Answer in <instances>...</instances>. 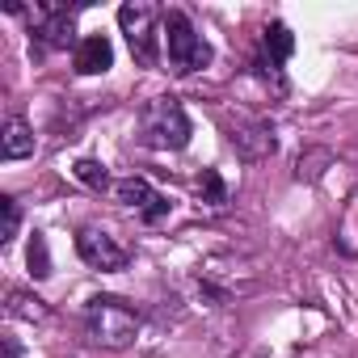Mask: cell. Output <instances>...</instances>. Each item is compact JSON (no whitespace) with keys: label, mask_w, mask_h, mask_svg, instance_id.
I'll list each match as a JSON object with an SVG mask.
<instances>
[{"label":"cell","mask_w":358,"mask_h":358,"mask_svg":"<svg viewBox=\"0 0 358 358\" xmlns=\"http://www.w3.org/2000/svg\"><path fill=\"white\" fill-rule=\"evenodd\" d=\"M333 156L324 152V148H316V152H308V156H299V164H295V182H316L320 177V169L316 164H329Z\"/></svg>","instance_id":"e0dca14e"},{"label":"cell","mask_w":358,"mask_h":358,"mask_svg":"<svg viewBox=\"0 0 358 358\" xmlns=\"http://www.w3.org/2000/svg\"><path fill=\"white\" fill-rule=\"evenodd\" d=\"M118 30L135 55L139 68H156L160 64V34H164V13L148 0H127L118 9Z\"/></svg>","instance_id":"3957f363"},{"label":"cell","mask_w":358,"mask_h":358,"mask_svg":"<svg viewBox=\"0 0 358 358\" xmlns=\"http://www.w3.org/2000/svg\"><path fill=\"white\" fill-rule=\"evenodd\" d=\"M114 199H118L127 211H135L139 224H148V228H156V224L169 220V211H173V203L148 182V177H139V173H131V177H122V182H114Z\"/></svg>","instance_id":"ba28073f"},{"label":"cell","mask_w":358,"mask_h":358,"mask_svg":"<svg viewBox=\"0 0 358 358\" xmlns=\"http://www.w3.org/2000/svg\"><path fill=\"white\" fill-rule=\"evenodd\" d=\"M139 143L152 152H182L190 143V114L177 97H152L139 110Z\"/></svg>","instance_id":"7a4b0ae2"},{"label":"cell","mask_w":358,"mask_h":358,"mask_svg":"<svg viewBox=\"0 0 358 358\" xmlns=\"http://www.w3.org/2000/svg\"><path fill=\"white\" fill-rule=\"evenodd\" d=\"M17 228H22V203L13 194H5V199H0V245H5V249L17 241Z\"/></svg>","instance_id":"9a60e30c"},{"label":"cell","mask_w":358,"mask_h":358,"mask_svg":"<svg viewBox=\"0 0 358 358\" xmlns=\"http://www.w3.org/2000/svg\"><path fill=\"white\" fill-rule=\"evenodd\" d=\"M0 350H5V358H22V341L13 333H0Z\"/></svg>","instance_id":"ac0fdd59"},{"label":"cell","mask_w":358,"mask_h":358,"mask_svg":"<svg viewBox=\"0 0 358 358\" xmlns=\"http://www.w3.org/2000/svg\"><path fill=\"white\" fill-rule=\"evenodd\" d=\"M76 253H80V262H85L89 270H101V274L127 270V262H131V253H127L106 228H93V224H85V228L76 232Z\"/></svg>","instance_id":"9c48e42d"},{"label":"cell","mask_w":358,"mask_h":358,"mask_svg":"<svg viewBox=\"0 0 358 358\" xmlns=\"http://www.w3.org/2000/svg\"><path fill=\"white\" fill-rule=\"evenodd\" d=\"M224 135L232 143V152L249 164L274 156L278 148V135H274V122L270 118H257V114H236V118H224Z\"/></svg>","instance_id":"52a82bcc"},{"label":"cell","mask_w":358,"mask_h":358,"mask_svg":"<svg viewBox=\"0 0 358 358\" xmlns=\"http://www.w3.org/2000/svg\"><path fill=\"white\" fill-rule=\"evenodd\" d=\"M164 55H169V68L177 76H190V72H203L211 64V43L194 30V22L173 9L164 13Z\"/></svg>","instance_id":"5b68a950"},{"label":"cell","mask_w":358,"mask_h":358,"mask_svg":"<svg viewBox=\"0 0 358 358\" xmlns=\"http://www.w3.org/2000/svg\"><path fill=\"white\" fill-rule=\"evenodd\" d=\"M199 199L207 203V207H228V186H224V177H220V169H203V177H199Z\"/></svg>","instance_id":"5bb4252c"},{"label":"cell","mask_w":358,"mask_h":358,"mask_svg":"<svg viewBox=\"0 0 358 358\" xmlns=\"http://www.w3.org/2000/svg\"><path fill=\"white\" fill-rule=\"evenodd\" d=\"M72 177H76V182H80V186H89V190H97V194L114 186V182H110V173H106V164H101V160H89V156L72 164Z\"/></svg>","instance_id":"4fadbf2b"},{"label":"cell","mask_w":358,"mask_h":358,"mask_svg":"<svg viewBox=\"0 0 358 358\" xmlns=\"http://www.w3.org/2000/svg\"><path fill=\"white\" fill-rule=\"evenodd\" d=\"M85 333L97 350H127L139 333V312L118 295H93L85 308Z\"/></svg>","instance_id":"6da1fadb"},{"label":"cell","mask_w":358,"mask_h":358,"mask_svg":"<svg viewBox=\"0 0 358 358\" xmlns=\"http://www.w3.org/2000/svg\"><path fill=\"white\" fill-rule=\"evenodd\" d=\"M0 152H5V160H26L34 156V131L26 118L9 114L5 118V131H0Z\"/></svg>","instance_id":"8fae6325"},{"label":"cell","mask_w":358,"mask_h":358,"mask_svg":"<svg viewBox=\"0 0 358 358\" xmlns=\"http://www.w3.org/2000/svg\"><path fill=\"white\" fill-rule=\"evenodd\" d=\"M9 13L26 17L30 26V43L38 47V55L47 51H76V9H64V5H34V9H22V5H9Z\"/></svg>","instance_id":"277c9868"},{"label":"cell","mask_w":358,"mask_h":358,"mask_svg":"<svg viewBox=\"0 0 358 358\" xmlns=\"http://www.w3.org/2000/svg\"><path fill=\"white\" fill-rule=\"evenodd\" d=\"M72 68H76L80 76H101V72H110V68H114V47H110V38H106V34L80 38V47L72 51Z\"/></svg>","instance_id":"30bf717a"},{"label":"cell","mask_w":358,"mask_h":358,"mask_svg":"<svg viewBox=\"0 0 358 358\" xmlns=\"http://www.w3.org/2000/svg\"><path fill=\"white\" fill-rule=\"evenodd\" d=\"M26 262H30V274H34V278H51V249H47V236H43V232L30 236Z\"/></svg>","instance_id":"2e32d148"},{"label":"cell","mask_w":358,"mask_h":358,"mask_svg":"<svg viewBox=\"0 0 358 358\" xmlns=\"http://www.w3.org/2000/svg\"><path fill=\"white\" fill-rule=\"evenodd\" d=\"M9 316L13 320H30V324H47L51 308L38 295H30V291H9Z\"/></svg>","instance_id":"7c38bea8"},{"label":"cell","mask_w":358,"mask_h":358,"mask_svg":"<svg viewBox=\"0 0 358 358\" xmlns=\"http://www.w3.org/2000/svg\"><path fill=\"white\" fill-rule=\"evenodd\" d=\"M291 51H295L291 26H287V22H270V26L262 30V47H257V59H253V76H257L274 97L287 93V72H282V64L291 59Z\"/></svg>","instance_id":"8992f818"}]
</instances>
